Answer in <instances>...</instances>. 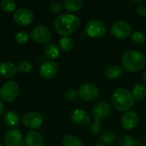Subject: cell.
<instances>
[{
	"label": "cell",
	"instance_id": "1",
	"mask_svg": "<svg viewBox=\"0 0 146 146\" xmlns=\"http://www.w3.org/2000/svg\"><path fill=\"white\" fill-rule=\"evenodd\" d=\"M80 26V19L74 14H62L54 21L56 31L62 37H68L75 33Z\"/></svg>",
	"mask_w": 146,
	"mask_h": 146
},
{
	"label": "cell",
	"instance_id": "2",
	"mask_svg": "<svg viewBox=\"0 0 146 146\" xmlns=\"http://www.w3.org/2000/svg\"><path fill=\"white\" fill-rule=\"evenodd\" d=\"M122 68L130 73H136L145 68L146 56L139 50H127L121 57Z\"/></svg>",
	"mask_w": 146,
	"mask_h": 146
},
{
	"label": "cell",
	"instance_id": "3",
	"mask_svg": "<svg viewBox=\"0 0 146 146\" xmlns=\"http://www.w3.org/2000/svg\"><path fill=\"white\" fill-rule=\"evenodd\" d=\"M113 107L121 112L129 111L134 104V98L132 92L126 87H119L115 89L111 96Z\"/></svg>",
	"mask_w": 146,
	"mask_h": 146
},
{
	"label": "cell",
	"instance_id": "4",
	"mask_svg": "<svg viewBox=\"0 0 146 146\" xmlns=\"http://www.w3.org/2000/svg\"><path fill=\"white\" fill-rule=\"evenodd\" d=\"M20 92L19 85L13 80L5 82L0 88V98L6 102L14 101Z\"/></svg>",
	"mask_w": 146,
	"mask_h": 146
},
{
	"label": "cell",
	"instance_id": "5",
	"mask_svg": "<svg viewBox=\"0 0 146 146\" xmlns=\"http://www.w3.org/2000/svg\"><path fill=\"white\" fill-rule=\"evenodd\" d=\"M30 36L35 42L38 44H48L51 40L52 33L49 27L40 24L35 26L32 29Z\"/></svg>",
	"mask_w": 146,
	"mask_h": 146
},
{
	"label": "cell",
	"instance_id": "6",
	"mask_svg": "<svg viewBox=\"0 0 146 146\" xmlns=\"http://www.w3.org/2000/svg\"><path fill=\"white\" fill-rule=\"evenodd\" d=\"M21 121L27 128L33 130L42 126L44 122V117L39 112L29 111L22 115Z\"/></svg>",
	"mask_w": 146,
	"mask_h": 146
},
{
	"label": "cell",
	"instance_id": "7",
	"mask_svg": "<svg viewBox=\"0 0 146 146\" xmlns=\"http://www.w3.org/2000/svg\"><path fill=\"white\" fill-rule=\"evenodd\" d=\"M86 33L89 37L92 38H100L106 34L107 27L106 25L98 20H91L89 21L86 27Z\"/></svg>",
	"mask_w": 146,
	"mask_h": 146
},
{
	"label": "cell",
	"instance_id": "8",
	"mask_svg": "<svg viewBox=\"0 0 146 146\" xmlns=\"http://www.w3.org/2000/svg\"><path fill=\"white\" fill-rule=\"evenodd\" d=\"M33 18L34 15L33 11L24 7L15 9V11L13 14V19L15 22L19 26L22 27L28 26L29 24H31L33 21Z\"/></svg>",
	"mask_w": 146,
	"mask_h": 146
},
{
	"label": "cell",
	"instance_id": "9",
	"mask_svg": "<svg viewBox=\"0 0 146 146\" xmlns=\"http://www.w3.org/2000/svg\"><path fill=\"white\" fill-rule=\"evenodd\" d=\"M111 33L115 38L123 39L132 34V27L125 21H117L112 24Z\"/></svg>",
	"mask_w": 146,
	"mask_h": 146
},
{
	"label": "cell",
	"instance_id": "10",
	"mask_svg": "<svg viewBox=\"0 0 146 146\" xmlns=\"http://www.w3.org/2000/svg\"><path fill=\"white\" fill-rule=\"evenodd\" d=\"M78 93H79V97L81 99L90 102V101H94L98 98L99 90L93 84L85 83L80 86Z\"/></svg>",
	"mask_w": 146,
	"mask_h": 146
},
{
	"label": "cell",
	"instance_id": "11",
	"mask_svg": "<svg viewBox=\"0 0 146 146\" xmlns=\"http://www.w3.org/2000/svg\"><path fill=\"white\" fill-rule=\"evenodd\" d=\"M3 144L5 146H24V138L20 130L14 128L6 131L3 137Z\"/></svg>",
	"mask_w": 146,
	"mask_h": 146
},
{
	"label": "cell",
	"instance_id": "12",
	"mask_svg": "<svg viewBox=\"0 0 146 146\" xmlns=\"http://www.w3.org/2000/svg\"><path fill=\"white\" fill-rule=\"evenodd\" d=\"M111 111V107L109 103L101 101L97 103L92 109V116L96 121H101L106 119Z\"/></svg>",
	"mask_w": 146,
	"mask_h": 146
},
{
	"label": "cell",
	"instance_id": "13",
	"mask_svg": "<svg viewBox=\"0 0 146 146\" xmlns=\"http://www.w3.org/2000/svg\"><path fill=\"white\" fill-rule=\"evenodd\" d=\"M139 121V115L135 111H127L123 114L121 119V125L122 128H124L127 131H130L134 129Z\"/></svg>",
	"mask_w": 146,
	"mask_h": 146
},
{
	"label": "cell",
	"instance_id": "14",
	"mask_svg": "<svg viewBox=\"0 0 146 146\" xmlns=\"http://www.w3.org/2000/svg\"><path fill=\"white\" fill-rule=\"evenodd\" d=\"M58 71V67L56 63L51 60H46L42 62L39 66V74L44 79L54 78Z\"/></svg>",
	"mask_w": 146,
	"mask_h": 146
},
{
	"label": "cell",
	"instance_id": "15",
	"mask_svg": "<svg viewBox=\"0 0 146 146\" xmlns=\"http://www.w3.org/2000/svg\"><path fill=\"white\" fill-rule=\"evenodd\" d=\"M26 146H44V141L42 134L36 130L28 131L24 138Z\"/></svg>",
	"mask_w": 146,
	"mask_h": 146
},
{
	"label": "cell",
	"instance_id": "16",
	"mask_svg": "<svg viewBox=\"0 0 146 146\" xmlns=\"http://www.w3.org/2000/svg\"><path fill=\"white\" fill-rule=\"evenodd\" d=\"M71 120L79 126H86L91 122V115L84 110L77 109L71 113Z\"/></svg>",
	"mask_w": 146,
	"mask_h": 146
},
{
	"label": "cell",
	"instance_id": "17",
	"mask_svg": "<svg viewBox=\"0 0 146 146\" xmlns=\"http://www.w3.org/2000/svg\"><path fill=\"white\" fill-rule=\"evenodd\" d=\"M3 122L7 127H10L11 129H14L20 125L21 118L18 113H16L15 111L8 110L3 115Z\"/></svg>",
	"mask_w": 146,
	"mask_h": 146
},
{
	"label": "cell",
	"instance_id": "18",
	"mask_svg": "<svg viewBox=\"0 0 146 146\" xmlns=\"http://www.w3.org/2000/svg\"><path fill=\"white\" fill-rule=\"evenodd\" d=\"M17 67L10 62H3L0 63V75L4 78H12L16 74Z\"/></svg>",
	"mask_w": 146,
	"mask_h": 146
},
{
	"label": "cell",
	"instance_id": "19",
	"mask_svg": "<svg viewBox=\"0 0 146 146\" xmlns=\"http://www.w3.org/2000/svg\"><path fill=\"white\" fill-rule=\"evenodd\" d=\"M123 69L121 67L116 64L110 65L105 70V75L110 80H116L122 75Z\"/></svg>",
	"mask_w": 146,
	"mask_h": 146
},
{
	"label": "cell",
	"instance_id": "20",
	"mask_svg": "<svg viewBox=\"0 0 146 146\" xmlns=\"http://www.w3.org/2000/svg\"><path fill=\"white\" fill-rule=\"evenodd\" d=\"M44 53L49 59H56L59 56L60 50L56 44L53 43H50L44 47Z\"/></svg>",
	"mask_w": 146,
	"mask_h": 146
},
{
	"label": "cell",
	"instance_id": "21",
	"mask_svg": "<svg viewBox=\"0 0 146 146\" xmlns=\"http://www.w3.org/2000/svg\"><path fill=\"white\" fill-rule=\"evenodd\" d=\"M134 100L141 101L146 98V86L144 84H136L133 86L132 92Z\"/></svg>",
	"mask_w": 146,
	"mask_h": 146
},
{
	"label": "cell",
	"instance_id": "22",
	"mask_svg": "<svg viewBox=\"0 0 146 146\" xmlns=\"http://www.w3.org/2000/svg\"><path fill=\"white\" fill-rule=\"evenodd\" d=\"M83 2L81 0H64L62 4L63 7L71 13L79 11L81 9Z\"/></svg>",
	"mask_w": 146,
	"mask_h": 146
},
{
	"label": "cell",
	"instance_id": "23",
	"mask_svg": "<svg viewBox=\"0 0 146 146\" xmlns=\"http://www.w3.org/2000/svg\"><path fill=\"white\" fill-rule=\"evenodd\" d=\"M62 146H85L82 140L73 134L66 135L62 141Z\"/></svg>",
	"mask_w": 146,
	"mask_h": 146
},
{
	"label": "cell",
	"instance_id": "24",
	"mask_svg": "<svg viewBox=\"0 0 146 146\" xmlns=\"http://www.w3.org/2000/svg\"><path fill=\"white\" fill-rule=\"evenodd\" d=\"M117 133L112 130H110V131H106L104 132L101 137H100V140L102 142V144L104 145H111L113 143H115L116 140H117Z\"/></svg>",
	"mask_w": 146,
	"mask_h": 146
},
{
	"label": "cell",
	"instance_id": "25",
	"mask_svg": "<svg viewBox=\"0 0 146 146\" xmlns=\"http://www.w3.org/2000/svg\"><path fill=\"white\" fill-rule=\"evenodd\" d=\"M59 46L64 51H69L74 47V40L71 37H62L59 40Z\"/></svg>",
	"mask_w": 146,
	"mask_h": 146
},
{
	"label": "cell",
	"instance_id": "26",
	"mask_svg": "<svg viewBox=\"0 0 146 146\" xmlns=\"http://www.w3.org/2000/svg\"><path fill=\"white\" fill-rule=\"evenodd\" d=\"M30 38H31L30 33H28L26 31H20L15 35V41L17 44H23L27 43L29 41Z\"/></svg>",
	"mask_w": 146,
	"mask_h": 146
},
{
	"label": "cell",
	"instance_id": "27",
	"mask_svg": "<svg viewBox=\"0 0 146 146\" xmlns=\"http://www.w3.org/2000/svg\"><path fill=\"white\" fill-rule=\"evenodd\" d=\"M17 71H19L21 74H27L29 73L33 68V64L27 60H22L17 64Z\"/></svg>",
	"mask_w": 146,
	"mask_h": 146
},
{
	"label": "cell",
	"instance_id": "28",
	"mask_svg": "<svg viewBox=\"0 0 146 146\" xmlns=\"http://www.w3.org/2000/svg\"><path fill=\"white\" fill-rule=\"evenodd\" d=\"M119 145L120 146H138V141L135 140L133 138L125 135L120 138L119 139Z\"/></svg>",
	"mask_w": 146,
	"mask_h": 146
},
{
	"label": "cell",
	"instance_id": "29",
	"mask_svg": "<svg viewBox=\"0 0 146 146\" xmlns=\"http://www.w3.org/2000/svg\"><path fill=\"white\" fill-rule=\"evenodd\" d=\"M0 6L6 12H13L15 9L16 3L14 0H3L0 3Z\"/></svg>",
	"mask_w": 146,
	"mask_h": 146
},
{
	"label": "cell",
	"instance_id": "30",
	"mask_svg": "<svg viewBox=\"0 0 146 146\" xmlns=\"http://www.w3.org/2000/svg\"><path fill=\"white\" fill-rule=\"evenodd\" d=\"M132 39L137 44H143L145 43L146 36L143 32L137 31V32L133 33V34H132Z\"/></svg>",
	"mask_w": 146,
	"mask_h": 146
},
{
	"label": "cell",
	"instance_id": "31",
	"mask_svg": "<svg viewBox=\"0 0 146 146\" xmlns=\"http://www.w3.org/2000/svg\"><path fill=\"white\" fill-rule=\"evenodd\" d=\"M63 9V4L59 1H54L50 5V10L53 14H59Z\"/></svg>",
	"mask_w": 146,
	"mask_h": 146
},
{
	"label": "cell",
	"instance_id": "32",
	"mask_svg": "<svg viewBox=\"0 0 146 146\" xmlns=\"http://www.w3.org/2000/svg\"><path fill=\"white\" fill-rule=\"evenodd\" d=\"M79 97V93L78 92L74 89V88H70L68 89L66 92H65V98L68 101H74L77 99V98Z\"/></svg>",
	"mask_w": 146,
	"mask_h": 146
},
{
	"label": "cell",
	"instance_id": "33",
	"mask_svg": "<svg viewBox=\"0 0 146 146\" xmlns=\"http://www.w3.org/2000/svg\"><path fill=\"white\" fill-rule=\"evenodd\" d=\"M90 129L93 134H98L103 129V125L101 124L100 121H95L94 122L91 124Z\"/></svg>",
	"mask_w": 146,
	"mask_h": 146
},
{
	"label": "cell",
	"instance_id": "34",
	"mask_svg": "<svg viewBox=\"0 0 146 146\" xmlns=\"http://www.w3.org/2000/svg\"><path fill=\"white\" fill-rule=\"evenodd\" d=\"M137 9V13L142 16V17H146V2H141L140 3H139V5L136 8Z\"/></svg>",
	"mask_w": 146,
	"mask_h": 146
},
{
	"label": "cell",
	"instance_id": "35",
	"mask_svg": "<svg viewBox=\"0 0 146 146\" xmlns=\"http://www.w3.org/2000/svg\"><path fill=\"white\" fill-rule=\"evenodd\" d=\"M4 110H5L4 104H3V103L2 102V100L0 99V116L4 113Z\"/></svg>",
	"mask_w": 146,
	"mask_h": 146
},
{
	"label": "cell",
	"instance_id": "36",
	"mask_svg": "<svg viewBox=\"0 0 146 146\" xmlns=\"http://www.w3.org/2000/svg\"><path fill=\"white\" fill-rule=\"evenodd\" d=\"M93 146H106L105 145H104V144H102V143H97V144H95Z\"/></svg>",
	"mask_w": 146,
	"mask_h": 146
},
{
	"label": "cell",
	"instance_id": "37",
	"mask_svg": "<svg viewBox=\"0 0 146 146\" xmlns=\"http://www.w3.org/2000/svg\"><path fill=\"white\" fill-rule=\"evenodd\" d=\"M144 80L146 81V71L144 73Z\"/></svg>",
	"mask_w": 146,
	"mask_h": 146
},
{
	"label": "cell",
	"instance_id": "38",
	"mask_svg": "<svg viewBox=\"0 0 146 146\" xmlns=\"http://www.w3.org/2000/svg\"><path fill=\"white\" fill-rule=\"evenodd\" d=\"M0 146H3V144H2L1 142H0Z\"/></svg>",
	"mask_w": 146,
	"mask_h": 146
},
{
	"label": "cell",
	"instance_id": "39",
	"mask_svg": "<svg viewBox=\"0 0 146 146\" xmlns=\"http://www.w3.org/2000/svg\"><path fill=\"white\" fill-rule=\"evenodd\" d=\"M145 143H146V135H145Z\"/></svg>",
	"mask_w": 146,
	"mask_h": 146
},
{
	"label": "cell",
	"instance_id": "40",
	"mask_svg": "<svg viewBox=\"0 0 146 146\" xmlns=\"http://www.w3.org/2000/svg\"><path fill=\"white\" fill-rule=\"evenodd\" d=\"M142 146H145V145H142Z\"/></svg>",
	"mask_w": 146,
	"mask_h": 146
}]
</instances>
